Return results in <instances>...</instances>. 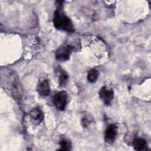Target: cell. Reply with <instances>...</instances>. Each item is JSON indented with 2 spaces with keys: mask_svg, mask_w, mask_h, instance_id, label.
<instances>
[{
  "mask_svg": "<svg viewBox=\"0 0 151 151\" xmlns=\"http://www.w3.org/2000/svg\"><path fill=\"white\" fill-rule=\"evenodd\" d=\"M62 3L63 2L61 1H58L57 2L58 7L54 12L53 18L54 25L57 29L64 30L67 32H73L74 31V28L71 19L60 10Z\"/></svg>",
  "mask_w": 151,
  "mask_h": 151,
  "instance_id": "6da1fadb",
  "label": "cell"
},
{
  "mask_svg": "<svg viewBox=\"0 0 151 151\" xmlns=\"http://www.w3.org/2000/svg\"><path fill=\"white\" fill-rule=\"evenodd\" d=\"M73 47L70 45H63L57 49L55 52V58L60 61H65L70 58Z\"/></svg>",
  "mask_w": 151,
  "mask_h": 151,
  "instance_id": "7a4b0ae2",
  "label": "cell"
},
{
  "mask_svg": "<svg viewBox=\"0 0 151 151\" xmlns=\"http://www.w3.org/2000/svg\"><path fill=\"white\" fill-rule=\"evenodd\" d=\"M67 94L65 91H61L57 93L54 97V103L57 109L63 110L67 104Z\"/></svg>",
  "mask_w": 151,
  "mask_h": 151,
  "instance_id": "3957f363",
  "label": "cell"
},
{
  "mask_svg": "<svg viewBox=\"0 0 151 151\" xmlns=\"http://www.w3.org/2000/svg\"><path fill=\"white\" fill-rule=\"evenodd\" d=\"M99 97L105 104L109 105L114 97L113 91L106 86L103 87L99 91Z\"/></svg>",
  "mask_w": 151,
  "mask_h": 151,
  "instance_id": "277c9868",
  "label": "cell"
},
{
  "mask_svg": "<svg viewBox=\"0 0 151 151\" xmlns=\"http://www.w3.org/2000/svg\"><path fill=\"white\" fill-rule=\"evenodd\" d=\"M37 91L42 96H48L50 93V87L48 80L44 77H41L37 85Z\"/></svg>",
  "mask_w": 151,
  "mask_h": 151,
  "instance_id": "5b68a950",
  "label": "cell"
},
{
  "mask_svg": "<svg viewBox=\"0 0 151 151\" xmlns=\"http://www.w3.org/2000/svg\"><path fill=\"white\" fill-rule=\"evenodd\" d=\"M117 132V127L114 124L110 125L106 130L104 140L107 144H111L114 142Z\"/></svg>",
  "mask_w": 151,
  "mask_h": 151,
  "instance_id": "8992f818",
  "label": "cell"
},
{
  "mask_svg": "<svg viewBox=\"0 0 151 151\" xmlns=\"http://www.w3.org/2000/svg\"><path fill=\"white\" fill-rule=\"evenodd\" d=\"M56 74L58 77V84L60 87L65 86L68 82V76L64 70H63L61 67H57L55 70Z\"/></svg>",
  "mask_w": 151,
  "mask_h": 151,
  "instance_id": "52a82bcc",
  "label": "cell"
},
{
  "mask_svg": "<svg viewBox=\"0 0 151 151\" xmlns=\"http://www.w3.org/2000/svg\"><path fill=\"white\" fill-rule=\"evenodd\" d=\"M133 146L136 150H142L147 146L146 142L145 139L141 137H136L133 141Z\"/></svg>",
  "mask_w": 151,
  "mask_h": 151,
  "instance_id": "ba28073f",
  "label": "cell"
},
{
  "mask_svg": "<svg viewBox=\"0 0 151 151\" xmlns=\"http://www.w3.org/2000/svg\"><path fill=\"white\" fill-rule=\"evenodd\" d=\"M31 118L37 122H41L43 119V114L41 110L38 108L32 110L29 113Z\"/></svg>",
  "mask_w": 151,
  "mask_h": 151,
  "instance_id": "9c48e42d",
  "label": "cell"
},
{
  "mask_svg": "<svg viewBox=\"0 0 151 151\" xmlns=\"http://www.w3.org/2000/svg\"><path fill=\"white\" fill-rule=\"evenodd\" d=\"M99 72L96 69L90 70L87 74V79L90 83H94L98 78Z\"/></svg>",
  "mask_w": 151,
  "mask_h": 151,
  "instance_id": "30bf717a",
  "label": "cell"
},
{
  "mask_svg": "<svg viewBox=\"0 0 151 151\" xmlns=\"http://www.w3.org/2000/svg\"><path fill=\"white\" fill-rule=\"evenodd\" d=\"M60 150H70V147H71L70 142L67 140H65V139L61 140L60 142Z\"/></svg>",
  "mask_w": 151,
  "mask_h": 151,
  "instance_id": "8fae6325",
  "label": "cell"
},
{
  "mask_svg": "<svg viewBox=\"0 0 151 151\" xmlns=\"http://www.w3.org/2000/svg\"><path fill=\"white\" fill-rule=\"evenodd\" d=\"M91 119L90 118L89 116H84L83 119H82V123H83V125L84 127H87L89 124L91 122Z\"/></svg>",
  "mask_w": 151,
  "mask_h": 151,
  "instance_id": "7c38bea8",
  "label": "cell"
}]
</instances>
